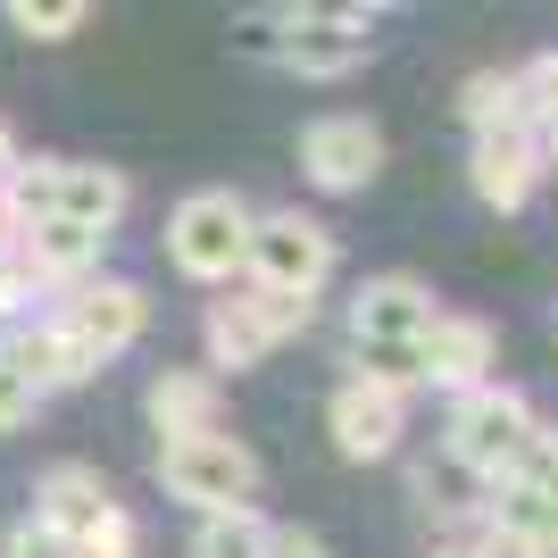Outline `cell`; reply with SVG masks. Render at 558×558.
Listing matches in <instances>:
<instances>
[{
	"mask_svg": "<svg viewBox=\"0 0 558 558\" xmlns=\"http://www.w3.org/2000/svg\"><path fill=\"white\" fill-rule=\"evenodd\" d=\"M317 326V292H283V283H242L233 301H209V367H258L276 342Z\"/></svg>",
	"mask_w": 558,
	"mask_h": 558,
	"instance_id": "obj_1",
	"label": "cell"
},
{
	"mask_svg": "<svg viewBox=\"0 0 558 558\" xmlns=\"http://www.w3.org/2000/svg\"><path fill=\"white\" fill-rule=\"evenodd\" d=\"M251 201L242 192H192L175 201L167 217V258H175V276L192 283H233L242 276V258H251Z\"/></svg>",
	"mask_w": 558,
	"mask_h": 558,
	"instance_id": "obj_2",
	"label": "cell"
},
{
	"mask_svg": "<svg viewBox=\"0 0 558 558\" xmlns=\"http://www.w3.org/2000/svg\"><path fill=\"white\" fill-rule=\"evenodd\" d=\"M159 484L175 500H192V509H242V500H258V459L217 425L159 434Z\"/></svg>",
	"mask_w": 558,
	"mask_h": 558,
	"instance_id": "obj_3",
	"label": "cell"
},
{
	"mask_svg": "<svg viewBox=\"0 0 558 558\" xmlns=\"http://www.w3.org/2000/svg\"><path fill=\"white\" fill-rule=\"evenodd\" d=\"M534 434V400L517 392V384H500V375H484V384H466V392H450V425H442V450L450 459H466L475 475H500V466L517 459V442Z\"/></svg>",
	"mask_w": 558,
	"mask_h": 558,
	"instance_id": "obj_4",
	"label": "cell"
},
{
	"mask_svg": "<svg viewBox=\"0 0 558 558\" xmlns=\"http://www.w3.org/2000/svg\"><path fill=\"white\" fill-rule=\"evenodd\" d=\"M484 517H500V525H517V534H534L542 558H558V425L534 417V434L517 442V459L492 475Z\"/></svg>",
	"mask_w": 558,
	"mask_h": 558,
	"instance_id": "obj_5",
	"label": "cell"
},
{
	"mask_svg": "<svg viewBox=\"0 0 558 558\" xmlns=\"http://www.w3.org/2000/svg\"><path fill=\"white\" fill-rule=\"evenodd\" d=\"M251 283H283V292H326L333 283V233L301 209H276L251 226V258H242Z\"/></svg>",
	"mask_w": 558,
	"mask_h": 558,
	"instance_id": "obj_6",
	"label": "cell"
},
{
	"mask_svg": "<svg viewBox=\"0 0 558 558\" xmlns=\"http://www.w3.org/2000/svg\"><path fill=\"white\" fill-rule=\"evenodd\" d=\"M301 175L317 192H367L384 175V134L359 109H326L301 125Z\"/></svg>",
	"mask_w": 558,
	"mask_h": 558,
	"instance_id": "obj_7",
	"label": "cell"
},
{
	"mask_svg": "<svg viewBox=\"0 0 558 558\" xmlns=\"http://www.w3.org/2000/svg\"><path fill=\"white\" fill-rule=\"evenodd\" d=\"M326 434H333V450H342L350 466L392 459L400 434H409V392H400V384H375V375H350L342 392L326 400Z\"/></svg>",
	"mask_w": 558,
	"mask_h": 558,
	"instance_id": "obj_8",
	"label": "cell"
},
{
	"mask_svg": "<svg viewBox=\"0 0 558 558\" xmlns=\"http://www.w3.org/2000/svg\"><path fill=\"white\" fill-rule=\"evenodd\" d=\"M59 326H68L75 342L109 367V359H125V350L142 342V326H150V292H142V283H125V276H84V283H68Z\"/></svg>",
	"mask_w": 558,
	"mask_h": 558,
	"instance_id": "obj_9",
	"label": "cell"
},
{
	"mask_svg": "<svg viewBox=\"0 0 558 558\" xmlns=\"http://www.w3.org/2000/svg\"><path fill=\"white\" fill-rule=\"evenodd\" d=\"M542 175H550V159H542L534 125H484L475 150H466V184H475V201L500 209V217L525 209V201L542 192Z\"/></svg>",
	"mask_w": 558,
	"mask_h": 558,
	"instance_id": "obj_10",
	"label": "cell"
},
{
	"mask_svg": "<svg viewBox=\"0 0 558 558\" xmlns=\"http://www.w3.org/2000/svg\"><path fill=\"white\" fill-rule=\"evenodd\" d=\"M375 59V25H326V17H292L283 9V50L276 68L283 75H308V84H342Z\"/></svg>",
	"mask_w": 558,
	"mask_h": 558,
	"instance_id": "obj_11",
	"label": "cell"
},
{
	"mask_svg": "<svg viewBox=\"0 0 558 558\" xmlns=\"http://www.w3.org/2000/svg\"><path fill=\"white\" fill-rule=\"evenodd\" d=\"M500 342H492L484 317H442L434 308V326L417 333V384L425 392H466V384H484Z\"/></svg>",
	"mask_w": 558,
	"mask_h": 558,
	"instance_id": "obj_12",
	"label": "cell"
},
{
	"mask_svg": "<svg viewBox=\"0 0 558 558\" xmlns=\"http://www.w3.org/2000/svg\"><path fill=\"white\" fill-rule=\"evenodd\" d=\"M0 350H9V367L25 375V384H34V392H75V384H93L100 375V359L84 342H75L68 326H59V317H43V326H17V333H0Z\"/></svg>",
	"mask_w": 558,
	"mask_h": 558,
	"instance_id": "obj_13",
	"label": "cell"
},
{
	"mask_svg": "<svg viewBox=\"0 0 558 558\" xmlns=\"http://www.w3.org/2000/svg\"><path fill=\"white\" fill-rule=\"evenodd\" d=\"M434 326V292L417 276H367L350 292V342H417Z\"/></svg>",
	"mask_w": 558,
	"mask_h": 558,
	"instance_id": "obj_14",
	"label": "cell"
},
{
	"mask_svg": "<svg viewBox=\"0 0 558 558\" xmlns=\"http://www.w3.org/2000/svg\"><path fill=\"white\" fill-rule=\"evenodd\" d=\"M100 251H109V233L75 226V217H34V226H17V258L43 276V292H68V283L100 276Z\"/></svg>",
	"mask_w": 558,
	"mask_h": 558,
	"instance_id": "obj_15",
	"label": "cell"
},
{
	"mask_svg": "<svg viewBox=\"0 0 558 558\" xmlns=\"http://www.w3.org/2000/svg\"><path fill=\"white\" fill-rule=\"evenodd\" d=\"M125 201H134V184H125L117 167H100V159H59V192H50V217H75V226H93V233H117Z\"/></svg>",
	"mask_w": 558,
	"mask_h": 558,
	"instance_id": "obj_16",
	"label": "cell"
},
{
	"mask_svg": "<svg viewBox=\"0 0 558 558\" xmlns=\"http://www.w3.org/2000/svg\"><path fill=\"white\" fill-rule=\"evenodd\" d=\"M109 500H117V492L100 484V466H84V459H59L43 484H34V517H43L50 534H68V542L84 534V525H93Z\"/></svg>",
	"mask_w": 558,
	"mask_h": 558,
	"instance_id": "obj_17",
	"label": "cell"
},
{
	"mask_svg": "<svg viewBox=\"0 0 558 558\" xmlns=\"http://www.w3.org/2000/svg\"><path fill=\"white\" fill-rule=\"evenodd\" d=\"M409 492L425 500V517H442V525H475V517H484V492H492V475H475L466 459L434 450V459H417Z\"/></svg>",
	"mask_w": 558,
	"mask_h": 558,
	"instance_id": "obj_18",
	"label": "cell"
},
{
	"mask_svg": "<svg viewBox=\"0 0 558 558\" xmlns=\"http://www.w3.org/2000/svg\"><path fill=\"white\" fill-rule=\"evenodd\" d=\"M142 409H150V425H159V434H201V425H217V375L167 367L159 384L142 392Z\"/></svg>",
	"mask_w": 558,
	"mask_h": 558,
	"instance_id": "obj_19",
	"label": "cell"
},
{
	"mask_svg": "<svg viewBox=\"0 0 558 558\" xmlns=\"http://www.w3.org/2000/svg\"><path fill=\"white\" fill-rule=\"evenodd\" d=\"M276 550V525L242 500V509H201V534H192V558H267Z\"/></svg>",
	"mask_w": 558,
	"mask_h": 558,
	"instance_id": "obj_20",
	"label": "cell"
},
{
	"mask_svg": "<svg viewBox=\"0 0 558 558\" xmlns=\"http://www.w3.org/2000/svg\"><path fill=\"white\" fill-rule=\"evenodd\" d=\"M459 117H466V134H484V125H525V117H517V68H475L459 84Z\"/></svg>",
	"mask_w": 558,
	"mask_h": 558,
	"instance_id": "obj_21",
	"label": "cell"
},
{
	"mask_svg": "<svg viewBox=\"0 0 558 558\" xmlns=\"http://www.w3.org/2000/svg\"><path fill=\"white\" fill-rule=\"evenodd\" d=\"M50 192H59V159H9V175H0V201H9V217H17V226L50 217Z\"/></svg>",
	"mask_w": 558,
	"mask_h": 558,
	"instance_id": "obj_22",
	"label": "cell"
},
{
	"mask_svg": "<svg viewBox=\"0 0 558 558\" xmlns=\"http://www.w3.org/2000/svg\"><path fill=\"white\" fill-rule=\"evenodd\" d=\"M84 17H93V0H9V25L34 43H68Z\"/></svg>",
	"mask_w": 558,
	"mask_h": 558,
	"instance_id": "obj_23",
	"label": "cell"
},
{
	"mask_svg": "<svg viewBox=\"0 0 558 558\" xmlns=\"http://www.w3.org/2000/svg\"><path fill=\"white\" fill-rule=\"evenodd\" d=\"M517 117H525L534 134L558 117V50H542V59H525V68H517Z\"/></svg>",
	"mask_w": 558,
	"mask_h": 558,
	"instance_id": "obj_24",
	"label": "cell"
},
{
	"mask_svg": "<svg viewBox=\"0 0 558 558\" xmlns=\"http://www.w3.org/2000/svg\"><path fill=\"white\" fill-rule=\"evenodd\" d=\"M68 558H134V517H125V509L109 500V509H100L93 525H84V534L68 542Z\"/></svg>",
	"mask_w": 558,
	"mask_h": 558,
	"instance_id": "obj_25",
	"label": "cell"
},
{
	"mask_svg": "<svg viewBox=\"0 0 558 558\" xmlns=\"http://www.w3.org/2000/svg\"><path fill=\"white\" fill-rule=\"evenodd\" d=\"M459 558H542V542L517 534V525H500V517H475V534L459 542Z\"/></svg>",
	"mask_w": 558,
	"mask_h": 558,
	"instance_id": "obj_26",
	"label": "cell"
},
{
	"mask_svg": "<svg viewBox=\"0 0 558 558\" xmlns=\"http://www.w3.org/2000/svg\"><path fill=\"white\" fill-rule=\"evenodd\" d=\"M283 50V17L276 9H251V17H233V59H251V68H276Z\"/></svg>",
	"mask_w": 558,
	"mask_h": 558,
	"instance_id": "obj_27",
	"label": "cell"
},
{
	"mask_svg": "<svg viewBox=\"0 0 558 558\" xmlns=\"http://www.w3.org/2000/svg\"><path fill=\"white\" fill-rule=\"evenodd\" d=\"M34 301H43V276H34L17 251H0V326H9V317H25Z\"/></svg>",
	"mask_w": 558,
	"mask_h": 558,
	"instance_id": "obj_28",
	"label": "cell"
},
{
	"mask_svg": "<svg viewBox=\"0 0 558 558\" xmlns=\"http://www.w3.org/2000/svg\"><path fill=\"white\" fill-rule=\"evenodd\" d=\"M34 409H43V392H34V384H25V375L9 367V350H0V434L34 425Z\"/></svg>",
	"mask_w": 558,
	"mask_h": 558,
	"instance_id": "obj_29",
	"label": "cell"
},
{
	"mask_svg": "<svg viewBox=\"0 0 558 558\" xmlns=\"http://www.w3.org/2000/svg\"><path fill=\"white\" fill-rule=\"evenodd\" d=\"M0 558H68V534H50L43 517H25L17 534H9V550H0Z\"/></svg>",
	"mask_w": 558,
	"mask_h": 558,
	"instance_id": "obj_30",
	"label": "cell"
},
{
	"mask_svg": "<svg viewBox=\"0 0 558 558\" xmlns=\"http://www.w3.org/2000/svg\"><path fill=\"white\" fill-rule=\"evenodd\" d=\"M292 17H326V25H375L367 0H283Z\"/></svg>",
	"mask_w": 558,
	"mask_h": 558,
	"instance_id": "obj_31",
	"label": "cell"
},
{
	"mask_svg": "<svg viewBox=\"0 0 558 558\" xmlns=\"http://www.w3.org/2000/svg\"><path fill=\"white\" fill-rule=\"evenodd\" d=\"M267 558H333V550H326L317 534H301V525H292V534H276V550H267Z\"/></svg>",
	"mask_w": 558,
	"mask_h": 558,
	"instance_id": "obj_32",
	"label": "cell"
},
{
	"mask_svg": "<svg viewBox=\"0 0 558 558\" xmlns=\"http://www.w3.org/2000/svg\"><path fill=\"white\" fill-rule=\"evenodd\" d=\"M0 251H17V217H9V201H0Z\"/></svg>",
	"mask_w": 558,
	"mask_h": 558,
	"instance_id": "obj_33",
	"label": "cell"
},
{
	"mask_svg": "<svg viewBox=\"0 0 558 558\" xmlns=\"http://www.w3.org/2000/svg\"><path fill=\"white\" fill-rule=\"evenodd\" d=\"M542 159L558 167V117H550V125H542Z\"/></svg>",
	"mask_w": 558,
	"mask_h": 558,
	"instance_id": "obj_34",
	"label": "cell"
},
{
	"mask_svg": "<svg viewBox=\"0 0 558 558\" xmlns=\"http://www.w3.org/2000/svg\"><path fill=\"white\" fill-rule=\"evenodd\" d=\"M9 159H17V134H9V125H0V175H9Z\"/></svg>",
	"mask_w": 558,
	"mask_h": 558,
	"instance_id": "obj_35",
	"label": "cell"
},
{
	"mask_svg": "<svg viewBox=\"0 0 558 558\" xmlns=\"http://www.w3.org/2000/svg\"><path fill=\"white\" fill-rule=\"evenodd\" d=\"M434 558H459V542H450V550H434Z\"/></svg>",
	"mask_w": 558,
	"mask_h": 558,
	"instance_id": "obj_36",
	"label": "cell"
},
{
	"mask_svg": "<svg viewBox=\"0 0 558 558\" xmlns=\"http://www.w3.org/2000/svg\"><path fill=\"white\" fill-rule=\"evenodd\" d=\"M367 9H392V0H367Z\"/></svg>",
	"mask_w": 558,
	"mask_h": 558,
	"instance_id": "obj_37",
	"label": "cell"
}]
</instances>
